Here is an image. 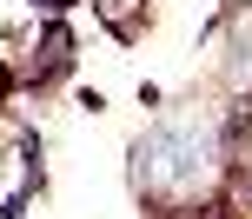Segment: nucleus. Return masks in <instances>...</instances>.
Wrapping results in <instances>:
<instances>
[{
	"instance_id": "1",
	"label": "nucleus",
	"mask_w": 252,
	"mask_h": 219,
	"mask_svg": "<svg viewBox=\"0 0 252 219\" xmlns=\"http://www.w3.org/2000/svg\"><path fill=\"white\" fill-rule=\"evenodd\" d=\"M47 7H66V0H47Z\"/></svg>"
}]
</instances>
